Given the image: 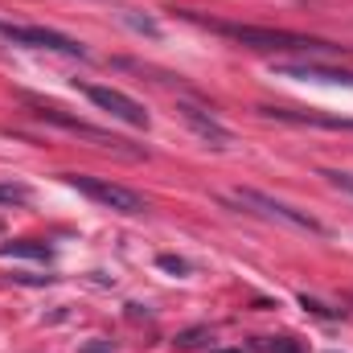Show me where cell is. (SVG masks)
I'll return each mask as SVG.
<instances>
[{"label": "cell", "instance_id": "cell-1", "mask_svg": "<svg viewBox=\"0 0 353 353\" xmlns=\"http://www.w3.org/2000/svg\"><path fill=\"white\" fill-rule=\"evenodd\" d=\"M201 21V17H193ZM205 29H214L218 37H230L247 50H263V54H275V50H288V54H321V58H337L341 46L333 41H321V37H304V33H288V29H267V25H234V21H201Z\"/></svg>", "mask_w": 353, "mask_h": 353}, {"label": "cell", "instance_id": "cell-14", "mask_svg": "<svg viewBox=\"0 0 353 353\" xmlns=\"http://www.w3.org/2000/svg\"><path fill=\"white\" fill-rule=\"evenodd\" d=\"M157 263L165 267V271H173V275H189V263H185V259H176V255H161Z\"/></svg>", "mask_w": 353, "mask_h": 353}, {"label": "cell", "instance_id": "cell-8", "mask_svg": "<svg viewBox=\"0 0 353 353\" xmlns=\"http://www.w3.org/2000/svg\"><path fill=\"white\" fill-rule=\"evenodd\" d=\"M21 46H29V50H54V54H66V58H90V50L83 41H74L66 33H54V29H41V25H21Z\"/></svg>", "mask_w": 353, "mask_h": 353}, {"label": "cell", "instance_id": "cell-6", "mask_svg": "<svg viewBox=\"0 0 353 353\" xmlns=\"http://www.w3.org/2000/svg\"><path fill=\"white\" fill-rule=\"evenodd\" d=\"M176 115L193 128V136H201L210 148H230L234 144V132L214 115V111H205V107H197V103H176Z\"/></svg>", "mask_w": 353, "mask_h": 353}, {"label": "cell", "instance_id": "cell-7", "mask_svg": "<svg viewBox=\"0 0 353 353\" xmlns=\"http://www.w3.org/2000/svg\"><path fill=\"white\" fill-rule=\"evenodd\" d=\"M263 119H275V123H300V128H329V132H353L350 115H325V111H292V107H259Z\"/></svg>", "mask_w": 353, "mask_h": 353}, {"label": "cell", "instance_id": "cell-11", "mask_svg": "<svg viewBox=\"0 0 353 353\" xmlns=\"http://www.w3.org/2000/svg\"><path fill=\"white\" fill-rule=\"evenodd\" d=\"M300 308L312 312V316H325V321H337V316H341V308H329V304H321V300H312V296H300Z\"/></svg>", "mask_w": 353, "mask_h": 353}, {"label": "cell", "instance_id": "cell-12", "mask_svg": "<svg viewBox=\"0 0 353 353\" xmlns=\"http://www.w3.org/2000/svg\"><path fill=\"white\" fill-rule=\"evenodd\" d=\"M0 201L4 205H25L29 201V189L25 185H0Z\"/></svg>", "mask_w": 353, "mask_h": 353}, {"label": "cell", "instance_id": "cell-3", "mask_svg": "<svg viewBox=\"0 0 353 353\" xmlns=\"http://www.w3.org/2000/svg\"><path fill=\"white\" fill-rule=\"evenodd\" d=\"M234 201L247 205L251 214L267 218V222H279V226H292V230H304V234H325V226H321L308 210H296V205H288V201H275V197H267L259 189H239Z\"/></svg>", "mask_w": 353, "mask_h": 353}, {"label": "cell", "instance_id": "cell-17", "mask_svg": "<svg viewBox=\"0 0 353 353\" xmlns=\"http://www.w3.org/2000/svg\"><path fill=\"white\" fill-rule=\"evenodd\" d=\"M218 353H234V350H218Z\"/></svg>", "mask_w": 353, "mask_h": 353}, {"label": "cell", "instance_id": "cell-2", "mask_svg": "<svg viewBox=\"0 0 353 353\" xmlns=\"http://www.w3.org/2000/svg\"><path fill=\"white\" fill-rule=\"evenodd\" d=\"M29 107H33V115H37L41 123H54V128H62V132H70V136H83V140L99 144V148H111V152L132 157V161H140V157H144L140 148H128V140H119V136H111V132L94 128V123H87V119H79V115H66V111H62V107H54V103L29 99Z\"/></svg>", "mask_w": 353, "mask_h": 353}, {"label": "cell", "instance_id": "cell-15", "mask_svg": "<svg viewBox=\"0 0 353 353\" xmlns=\"http://www.w3.org/2000/svg\"><path fill=\"white\" fill-rule=\"evenodd\" d=\"M267 353H300V345H296L292 337H279V341H271V345H267Z\"/></svg>", "mask_w": 353, "mask_h": 353}, {"label": "cell", "instance_id": "cell-10", "mask_svg": "<svg viewBox=\"0 0 353 353\" xmlns=\"http://www.w3.org/2000/svg\"><path fill=\"white\" fill-rule=\"evenodd\" d=\"M0 255H17V259H50V247L46 243H29V239H17V243H4Z\"/></svg>", "mask_w": 353, "mask_h": 353}, {"label": "cell", "instance_id": "cell-9", "mask_svg": "<svg viewBox=\"0 0 353 353\" xmlns=\"http://www.w3.org/2000/svg\"><path fill=\"white\" fill-rule=\"evenodd\" d=\"M271 74H279V79H308V83H341V87H353V70H333V66H316V62H275Z\"/></svg>", "mask_w": 353, "mask_h": 353}, {"label": "cell", "instance_id": "cell-5", "mask_svg": "<svg viewBox=\"0 0 353 353\" xmlns=\"http://www.w3.org/2000/svg\"><path fill=\"white\" fill-rule=\"evenodd\" d=\"M83 94H87L99 111H111L115 119H123L132 128H148V111L132 94H123V90H115V87H83Z\"/></svg>", "mask_w": 353, "mask_h": 353}, {"label": "cell", "instance_id": "cell-16", "mask_svg": "<svg viewBox=\"0 0 353 353\" xmlns=\"http://www.w3.org/2000/svg\"><path fill=\"white\" fill-rule=\"evenodd\" d=\"M83 353H115V345H111V341H90Z\"/></svg>", "mask_w": 353, "mask_h": 353}, {"label": "cell", "instance_id": "cell-4", "mask_svg": "<svg viewBox=\"0 0 353 353\" xmlns=\"http://www.w3.org/2000/svg\"><path fill=\"white\" fill-rule=\"evenodd\" d=\"M66 181H70L79 193H87L90 201H99V205H107V210H115V214H144V210H148V201H144L136 189H128V185H115V181H107V176L66 173Z\"/></svg>", "mask_w": 353, "mask_h": 353}, {"label": "cell", "instance_id": "cell-13", "mask_svg": "<svg viewBox=\"0 0 353 353\" xmlns=\"http://www.w3.org/2000/svg\"><path fill=\"white\" fill-rule=\"evenodd\" d=\"M205 337H210V329H185V333H176V350H193V345H201V341H205Z\"/></svg>", "mask_w": 353, "mask_h": 353}]
</instances>
